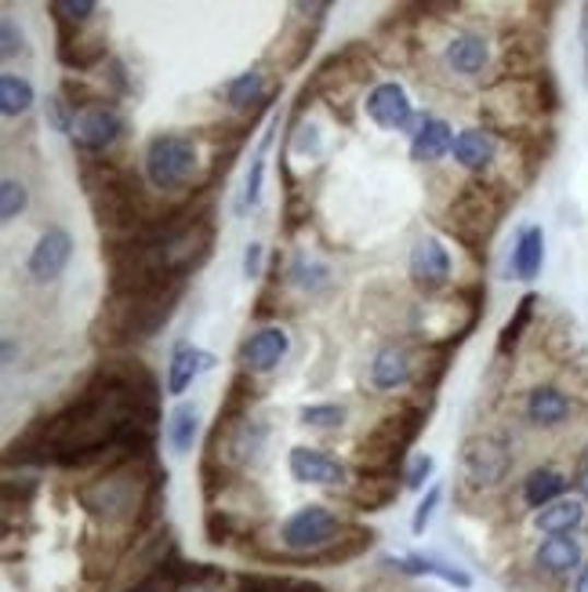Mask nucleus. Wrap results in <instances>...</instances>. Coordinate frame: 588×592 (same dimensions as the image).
Wrapping results in <instances>:
<instances>
[{"instance_id":"1","label":"nucleus","mask_w":588,"mask_h":592,"mask_svg":"<svg viewBox=\"0 0 588 592\" xmlns=\"http://www.w3.org/2000/svg\"><path fill=\"white\" fill-rule=\"evenodd\" d=\"M186 294V283H161L150 291L109 294L92 321V338L113 352H124L139 341L156 338L175 316L178 302Z\"/></svg>"},{"instance_id":"2","label":"nucleus","mask_w":588,"mask_h":592,"mask_svg":"<svg viewBox=\"0 0 588 592\" xmlns=\"http://www.w3.org/2000/svg\"><path fill=\"white\" fill-rule=\"evenodd\" d=\"M508 208V193L487 178H469L450 193V204L444 211V230L455 236L458 244H466L477 258H487L491 233L497 230L502 214Z\"/></svg>"},{"instance_id":"3","label":"nucleus","mask_w":588,"mask_h":592,"mask_svg":"<svg viewBox=\"0 0 588 592\" xmlns=\"http://www.w3.org/2000/svg\"><path fill=\"white\" fill-rule=\"evenodd\" d=\"M428 411L422 404H400L386 418H378L375 429L364 432L356 443V469L360 476H403L400 465L411 451V443L422 437Z\"/></svg>"},{"instance_id":"4","label":"nucleus","mask_w":588,"mask_h":592,"mask_svg":"<svg viewBox=\"0 0 588 592\" xmlns=\"http://www.w3.org/2000/svg\"><path fill=\"white\" fill-rule=\"evenodd\" d=\"M197 167H200V146L193 135L183 131L153 135L142 153L145 182H150L156 197H172V193L189 189V182L197 178Z\"/></svg>"},{"instance_id":"5","label":"nucleus","mask_w":588,"mask_h":592,"mask_svg":"<svg viewBox=\"0 0 588 592\" xmlns=\"http://www.w3.org/2000/svg\"><path fill=\"white\" fill-rule=\"evenodd\" d=\"M538 113H545L534 81H494L480 98V117L487 131L524 135L534 124Z\"/></svg>"},{"instance_id":"6","label":"nucleus","mask_w":588,"mask_h":592,"mask_svg":"<svg viewBox=\"0 0 588 592\" xmlns=\"http://www.w3.org/2000/svg\"><path fill=\"white\" fill-rule=\"evenodd\" d=\"M367 77H371V48L367 44H345L342 51H334L331 59L320 62V70L313 73L309 88L316 95H324L331 102V109L342 113L349 120L353 98H356V91L367 84Z\"/></svg>"},{"instance_id":"7","label":"nucleus","mask_w":588,"mask_h":592,"mask_svg":"<svg viewBox=\"0 0 588 592\" xmlns=\"http://www.w3.org/2000/svg\"><path fill=\"white\" fill-rule=\"evenodd\" d=\"M513 473V443L497 432H472L461 443L458 454V476L466 484V491H494L502 487Z\"/></svg>"},{"instance_id":"8","label":"nucleus","mask_w":588,"mask_h":592,"mask_svg":"<svg viewBox=\"0 0 588 592\" xmlns=\"http://www.w3.org/2000/svg\"><path fill=\"white\" fill-rule=\"evenodd\" d=\"M349 523H342L338 512H331L327 506L313 502V506H302L298 512L280 523V545L294 556H305V560H320V556L331 549V545L342 538Z\"/></svg>"},{"instance_id":"9","label":"nucleus","mask_w":588,"mask_h":592,"mask_svg":"<svg viewBox=\"0 0 588 592\" xmlns=\"http://www.w3.org/2000/svg\"><path fill=\"white\" fill-rule=\"evenodd\" d=\"M124 135V117L113 102H102V106L92 109H81L73 120V146L81 150L84 156H95V153H106L113 142Z\"/></svg>"},{"instance_id":"10","label":"nucleus","mask_w":588,"mask_h":592,"mask_svg":"<svg viewBox=\"0 0 588 592\" xmlns=\"http://www.w3.org/2000/svg\"><path fill=\"white\" fill-rule=\"evenodd\" d=\"M407 269H411V280H414L418 291L439 294L450 283L455 258H450L447 244L439 241V236H422V241H414V247H411V262H407Z\"/></svg>"},{"instance_id":"11","label":"nucleus","mask_w":588,"mask_h":592,"mask_svg":"<svg viewBox=\"0 0 588 592\" xmlns=\"http://www.w3.org/2000/svg\"><path fill=\"white\" fill-rule=\"evenodd\" d=\"M73 258V236L70 230H62V225H48L37 244H33V252L26 258V272L33 283H55L66 272Z\"/></svg>"},{"instance_id":"12","label":"nucleus","mask_w":588,"mask_h":592,"mask_svg":"<svg viewBox=\"0 0 588 592\" xmlns=\"http://www.w3.org/2000/svg\"><path fill=\"white\" fill-rule=\"evenodd\" d=\"M367 117L378 124L381 131H407L414 124V102L403 91V84L381 81L364 95Z\"/></svg>"},{"instance_id":"13","label":"nucleus","mask_w":588,"mask_h":592,"mask_svg":"<svg viewBox=\"0 0 588 592\" xmlns=\"http://www.w3.org/2000/svg\"><path fill=\"white\" fill-rule=\"evenodd\" d=\"M287 349H291V335L280 324H269L244 338L240 352H236V363H240V371H247V374H266V371L280 368V360L287 357Z\"/></svg>"},{"instance_id":"14","label":"nucleus","mask_w":588,"mask_h":592,"mask_svg":"<svg viewBox=\"0 0 588 592\" xmlns=\"http://www.w3.org/2000/svg\"><path fill=\"white\" fill-rule=\"evenodd\" d=\"M444 66L455 77H480L491 66V40L477 30H455L444 40Z\"/></svg>"},{"instance_id":"15","label":"nucleus","mask_w":588,"mask_h":592,"mask_svg":"<svg viewBox=\"0 0 588 592\" xmlns=\"http://www.w3.org/2000/svg\"><path fill=\"white\" fill-rule=\"evenodd\" d=\"M287 469L298 484H316V487H342L345 484V465L320 448H291Z\"/></svg>"},{"instance_id":"16","label":"nucleus","mask_w":588,"mask_h":592,"mask_svg":"<svg viewBox=\"0 0 588 592\" xmlns=\"http://www.w3.org/2000/svg\"><path fill=\"white\" fill-rule=\"evenodd\" d=\"M418 379V357L407 346H381L371 360V385L381 393H396Z\"/></svg>"},{"instance_id":"17","label":"nucleus","mask_w":588,"mask_h":592,"mask_svg":"<svg viewBox=\"0 0 588 592\" xmlns=\"http://www.w3.org/2000/svg\"><path fill=\"white\" fill-rule=\"evenodd\" d=\"M534 567L552 578L578 574L585 567V545L574 534H552V538H545L534 549Z\"/></svg>"},{"instance_id":"18","label":"nucleus","mask_w":588,"mask_h":592,"mask_svg":"<svg viewBox=\"0 0 588 592\" xmlns=\"http://www.w3.org/2000/svg\"><path fill=\"white\" fill-rule=\"evenodd\" d=\"M455 139L458 135L450 131L447 120L439 117H422L418 128L411 131V161L414 164H436L455 150Z\"/></svg>"},{"instance_id":"19","label":"nucleus","mask_w":588,"mask_h":592,"mask_svg":"<svg viewBox=\"0 0 588 592\" xmlns=\"http://www.w3.org/2000/svg\"><path fill=\"white\" fill-rule=\"evenodd\" d=\"M574 401L560 385H534L527 393V422L534 429H556L571 418Z\"/></svg>"},{"instance_id":"20","label":"nucleus","mask_w":588,"mask_h":592,"mask_svg":"<svg viewBox=\"0 0 588 592\" xmlns=\"http://www.w3.org/2000/svg\"><path fill=\"white\" fill-rule=\"evenodd\" d=\"M450 153H455L458 167L472 171V175H483V171H491L497 161V139L487 128H466V131H458L455 150Z\"/></svg>"},{"instance_id":"21","label":"nucleus","mask_w":588,"mask_h":592,"mask_svg":"<svg viewBox=\"0 0 588 592\" xmlns=\"http://www.w3.org/2000/svg\"><path fill=\"white\" fill-rule=\"evenodd\" d=\"M214 363L211 352H203L197 346H189V341H183V346H175L172 360H167V396H183L189 385H193V379L200 371H208Z\"/></svg>"},{"instance_id":"22","label":"nucleus","mask_w":588,"mask_h":592,"mask_svg":"<svg viewBox=\"0 0 588 592\" xmlns=\"http://www.w3.org/2000/svg\"><path fill=\"white\" fill-rule=\"evenodd\" d=\"M541 262H545V233H541V225H524L516 236L513 258H508V272L516 280H534L541 272Z\"/></svg>"},{"instance_id":"23","label":"nucleus","mask_w":588,"mask_h":592,"mask_svg":"<svg viewBox=\"0 0 588 592\" xmlns=\"http://www.w3.org/2000/svg\"><path fill=\"white\" fill-rule=\"evenodd\" d=\"M563 491H567V476L560 469H552V465H541V469H530L527 480H524V506L541 512L545 506L560 502Z\"/></svg>"},{"instance_id":"24","label":"nucleus","mask_w":588,"mask_h":592,"mask_svg":"<svg viewBox=\"0 0 588 592\" xmlns=\"http://www.w3.org/2000/svg\"><path fill=\"white\" fill-rule=\"evenodd\" d=\"M225 102H230L233 109H269V95H266V73L262 66H255V70H247L240 77H233V81H225L222 88Z\"/></svg>"},{"instance_id":"25","label":"nucleus","mask_w":588,"mask_h":592,"mask_svg":"<svg viewBox=\"0 0 588 592\" xmlns=\"http://www.w3.org/2000/svg\"><path fill=\"white\" fill-rule=\"evenodd\" d=\"M585 523V502L581 498H560V502L545 506L541 512H534V527L541 534H574Z\"/></svg>"},{"instance_id":"26","label":"nucleus","mask_w":588,"mask_h":592,"mask_svg":"<svg viewBox=\"0 0 588 592\" xmlns=\"http://www.w3.org/2000/svg\"><path fill=\"white\" fill-rule=\"evenodd\" d=\"M396 498H400V484H396V476H360L356 487L349 491V502H353L356 509H367V512L389 509Z\"/></svg>"},{"instance_id":"27","label":"nucleus","mask_w":588,"mask_h":592,"mask_svg":"<svg viewBox=\"0 0 588 592\" xmlns=\"http://www.w3.org/2000/svg\"><path fill=\"white\" fill-rule=\"evenodd\" d=\"M59 62L66 66V70H77V77L95 70V66L106 62V40H102V37H81V33H77L73 40L59 44Z\"/></svg>"},{"instance_id":"28","label":"nucleus","mask_w":588,"mask_h":592,"mask_svg":"<svg viewBox=\"0 0 588 592\" xmlns=\"http://www.w3.org/2000/svg\"><path fill=\"white\" fill-rule=\"evenodd\" d=\"M51 19H55V30H59V44L62 40H73L81 26L92 22V15H98V4L95 0H51L48 4Z\"/></svg>"},{"instance_id":"29","label":"nucleus","mask_w":588,"mask_h":592,"mask_svg":"<svg viewBox=\"0 0 588 592\" xmlns=\"http://www.w3.org/2000/svg\"><path fill=\"white\" fill-rule=\"evenodd\" d=\"M386 567H396L400 574H433L439 582L447 585H458V589H469L472 578L458 567H450L444 560H433V556H400V560H386Z\"/></svg>"},{"instance_id":"30","label":"nucleus","mask_w":588,"mask_h":592,"mask_svg":"<svg viewBox=\"0 0 588 592\" xmlns=\"http://www.w3.org/2000/svg\"><path fill=\"white\" fill-rule=\"evenodd\" d=\"M200 432V411L197 404H178L172 415H167V443L175 448V454H186L193 448Z\"/></svg>"},{"instance_id":"31","label":"nucleus","mask_w":588,"mask_h":592,"mask_svg":"<svg viewBox=\"0 0 588 592\" xmlns=\"http://www.w3.org/2000/svg\"><path fill=\"white\" fill-rule=\"evenodd\" d=\"M371 542H375V531H367V527H353V523H349L342 538H338V542L331 545V549H327L316 564H345V560H356L360 553L371 549Z\"/></svg>"},{"instance_id":"32","label":"nucleus","mask_w":588,"mask_h":592,"mask_svg":"<svg viewBox=\"0 0 588 592\" xmlns=\"http://www.w3.org/2000/svg\"><path fill=\"white\" fill-rule=\"evenodd\" d=\"M33 106V84L19 73H0V109L4 117H22Z\"/></svg>"},{"instance_id":"33","label":"nucleus","mask_w":588,"mask_h":592,"mask_svg":"<svg viewBox=\"0 0 588 592\" xmlns=\"http://www.w3.org/2000/svg\"><path fill=\"white\" fill-rule=\"evenodd\" d=\"M236 592H324L305 578H273V574H244L236 582Z\"/></svg>"},{"instance_id":"34","label":"nucleus","mask_w":588,"mask_h":592,"mask_svg":"<svg viewBox=\"0 0 588 592\" xmlns=\"http://www.w3.org/2000/svg\"><path fill=\"white\" fill-rule=\"evenodd\" d=\"M186 578H189V564L167 560L156 574H150L145 582H134L131 589H124V592H183Z\"/></svg>"},{"instance_id":"35","label":"nucleus","mask_w":588,"mask_h":592,"mask_svg":"<svg viewBox=\"0 0 588 592\" xmlns=\"http://www.w3.org/2000/svg\"><path fill=\"white\" fill-rule=\"evenodd\" d=\"M287 277H291V283H298L302 291L316 294V291H324L327 283H331V269H327L324 262H316V258H305V255H298V258L291 262Z\"/></svg>"},{"instance_id":"36","label":"nucleus","mask_w":588,"mask_h":592,"mask_svg":"<svg viewBox=\"0 0 588 592\" xmlns=\"http://www.w3.org/2000/svg\"><path fill=\"white\" fill-rule=\"evenodd\" d=\"M30 204V193H26V182L19 178H4L0 182V219L4 222H15Z\"/></svg>"},{"instance_id":"37","label":"nucleus","mask_w":588,"mask_h":592,"mask_svg":"<svg viewBox=\"0 0 588 592\" xmlns=\"http://www.w3.org/2000/svg\"><path fill=\"white\" fill-rule=\"evenodd\" d=\"M534 305H538V299H534V294H527V299L519 302L516 316H513V321H508V324L502 327V338H497V352H508V349H516V341L524 338V327L530 324V316H534Z\"/></svg>"},{"instance_id":"38","label":"nucleus","mask_w":588,"mask_h":592,"mask_svg":"<svg viewBox=\"0 0 588 592\" xmlns=\"http://www.w3.org/2000/svg\"><path fill=\"white\" fill-rule=\"evenodd\" d=\"M302 422L313 429H338L345 422V407L338 404H309L302 407Z\"/></svg>"},{"instance_id":"39","label":"nucleus","mask_w":588,"mask_h":592,"mask_svg":"<svg viewBox=\"0 0 588 592\" xmlns=\"http://www.w3.org/2000/svg\"><path fill=\"white\" fill-rule=\"evenodd\" d=\"M277 128V124H273ZM273 128L266 131V139H262V146H258V153H255V164H251V175H247V189H244V204H258V197H262V178H266V146H269V139H273Z\"/></svg>"},{"instance_id":"40","label":"nucleus","mask_w":588,"mask_h":592,"mask_svg":"<svg viewBox=\"0 0 588 592\" xmlns=\"http://www.w3.org/2000/svg\"><path fill=\"white\" fill-rule=\"evenodd\" d=\"M183 592H222V574L211 571L208 564H189V578Z\"/></svg>"},{"instance_id":"41","label":"nucleus","mask_w":588,"mask_h":592,"mask_svg":"<svg viewBox=\"0 0 588 592\" xmlns=\"http://www.w3.org/2000/svg\"><path fill=\"white\" fill-rule=\"evenodd\" d=\"M439 498H444V487L433 484V487L425 491L422 502H418V509H414V520H411V531H414V534H425L428 520H433V512H436V506H439Z\"/></svg>"},{"instance_id":"42","label":"nucleus","mask_w":588,"mask_h":592,"mask_svg":"<svg viewBox=\"0 0 588 592\" xmlns=\"http://www.w3.org/2000/svg\"><path fill=\"white\" fill-rule=\"evenodd\" d=\"M48 120H51V128L55 131H66V135H73V120H77V109L66 102L62 95H51L48 98Z\"/></svg>"},{"instance_id":"43","label":"nucleus","mask_w":588,"mask_h":592,"mask_svg":"<svg viewBox=\"0 0 588 592\" xmlns=\"http://www.w3.org/2000/svg\"><path fill=\"white\" fill-rule=\"evenodd\" d=\"M26 48V37H22V30L15 26V19H4L0 22V55L11 59V55H19Z\"/></svg>"},{"instance_id":"44","label":"nucleus","mask_w":588,"mask_h":592,"mask_svg":"<svg viewBox=\"0 0 588 592\" xmlns=\"http://www.w3.org/2000/svg\"><path fill=\"white\" fill-rule=\"evenodd\" d=\"M433 458H428V454H418V458L411 462V465H407V469H403V476H400V480H403V487H422L425 480H428V473H433Z\"/></svg>"},{"instance_id":"45","label":"nucleus","mask_w":588,"mask_h":592,"mask_svg":"<svg viewBox=\"0 0 588 592\" xmlns=\"http://www.w3.org/2000/svg\"><path fill=\"white\" fill-rule=\"evenodd\" d=\"M244 277L247 280L262 277V244H247V252H244Z\"/></svg>"},{"instance_id":"46","label":"nucleus","mask_w":588,"mask_h":592,"mask_svg":"<svg viewBox=\"0 0 588 592\" xmlns=\"http://www.w3.org/2000/svg\"><path fill=\"white\" fill-rule=\"evenodd\" d=\"M581 44H585V81H588V8L581 15Z\"/></svg>"},{"instance_id":"47","label":"nucleus","mask_w":588,"mask_h":592,"mask_svg":"<svg viewBox=\"0 0 588 592\" xmlns=\"http://www.w3.org/2000/svg\"><path fill=\"white\" fill-rule=\"evenodd\" d=\"M574 592H588V567H581L578 578H574Z\"/></svg>"},{"instance_id":"48","label":"nucleus","mask_w":588,"mask_h":592,"mask_svg":"<svg viewBox=\"0 0 588 592\" xmlns=\"http://www.w3.org/2000/svg\"><path fill=\"white\" fill-rule=\"evenodd\" d=\"M578 491H581V498L588 502V465H585V469L578 473Z\"/></svg>"},{"instance_id":"49","label":"nucleus","mask_w":588,"mask_h":592,"mask_svg":"<svg viewBox=\"0 0 588 592\" xmlns=\"http://www.w3.org/2000/svg\"><path fill=\"white\" fill-rule=\"evenodd\" d=\"M11 360H15V341H4V363H11Z\"/></svg>"}]
</instances>
